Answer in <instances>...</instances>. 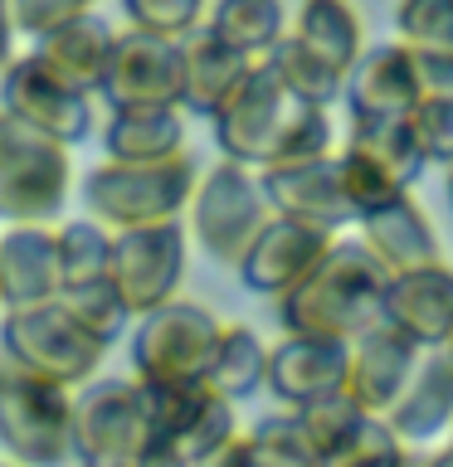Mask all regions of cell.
<instances>
[{
	"instance_id": "1",
	"label": "cell",
	"mask_w": 453,
	"mask_h": 467,
	"mask_svg": "<svg viewBox=\"0 0 453 467\" xmlns=\"http://www.w3.org/2000/svg\"><path fill=\"white\" fill-rule=\"evenodd\" d=\"M210 122L219 156L244 171H283L321 161L332 156L336 141L327 108H307L302 98H292L263 58H254V68L244 73V83Z\"/></svg>"
},
{
	"instance_id": "2",
	"label": "cell",
	"mask_w": 453,
	"mask_h": 467,
	"mask_svg": "<svg viewBox=\"0 0 453 467\" xmlns=\"http://www.w3.org/2000/svg\"><path fill=\"white\" fill-rule=\"evenodd\" d=\"M385 306V273L356 239L336 234L332 248L302 273L283 297H273V317L288 336H321V341L351 346L356 336L380 327Z\"/></svg>"
},
{
	"instance_id": "3",
	"label": "cell",
	"mask_w": 453,
	"mask_h": 467,
	"mask_svg": "<svg viewBox=\"0 0 453 467\" xmlns=\"http://www.w3.org/2000/svg\"><path fill=\"white\" fill-rule=\"evenodd\" d=\"M200 181L195 156L181 151L171 161H152V166H117L102 161L83 175V204L88 219L108 234L122 229H152V224H175L190 204V190Z\"/></svg>"
},
{
	"instance_id": "4",
	"label": "cell",
	"mask_w": 453,
	"mask_h": 467,
	"mask_svg": "<svg viewBox=\"0 0 453 467\" xmlns=\"http://www.w3.org/2000/svg\"><path fill=\"white\" fill-rule=\"evenodd\" d=\"M73 190L68 146L0 112V224H54Z\"/></svg>"
},
{
	"instance_id": "5",
	"label": "cell",
	"mask_w": 453,
	"mask_h": 467,
	"mask_svg": "<svg viewBox=\"0 0 453 467\" xmlns=\"http://www.w3.org/2000/svg\"><path fill=\"white\" fill-rule=\"evenodd\" d=\"M0 360L58 389H83L88 379H98L108 346L93 341L58 302H44L0 317Z\"/></svg>"
},
{
	"instance_id": "6",
	"label": "cell",
	"mask_w": 453,
	"mask_h": 467,
	"mask_svg": "<svg viewBox=\"0 0 453 467\" xmlns=\"http://www.w3.org/2000/svg\"><path fill=\"white\" fill-rule=\"evenodd\" d=\"M219 321L205 302L175 297L156 312L137 317V327L127 336L132 350V379L146 385H200L210 350L219 341Z\"/></svg>"
},
{
	"instance_id": "7",
	"label": "cell",
	"mask_w": 453,
	"mask_h": 467,
	"mask_svg": "<svg viewBox=\"0 0 453 467\" xmlns=\"http://www.w3.org/2000/svg\"><path fill=\"white\" fill-rule=\"evenodd\" d=\"M73 389L35 379L0 360V448L15 467H73Z\"/></svg>"
},
{
	"instance_id": "8",
	"label": "cell",
	"mask_w": 453,
	"mask_h": 467,
	"mask_svg": "<svg viewBox=\"0 0 453 467\" xmlns=\"http://www.w3.org/2000/svg\"><path fill=\"white\" fill-rule=\"evenodd\" d=\"M269 200H263V185H258V171H244V166H229L219 161L195 181L190 190V204H185V219H190V239L205 248V258L234 263L244 258V248L254 244V234L269 224Z\"/></svg>"
},
{
	"instance_id": "9",
	"label": "cell",
	"mask_w": 453,
	"mask_h": 467,
	"mask_svg": "<svg viewBox=\"0 0 453 467\" xmlns=\"http://www.w3.org/2000/svg\"><path fill=\"white\" fill-rule=\"evenodd\" d=\"M142 389V414H146V443L175 452L185 467H200L239 433V404L219 400L205 385H146Z\"/></svg>"
},
{
	"instance_id": "10",
	"label": "cell",
	"mask_w": 453,
	"mask_h": 467,
	"mask_svg": "<svg viewBox=\"0 0 453 467\" xmlns=\"http://www.w3.org/2000/svg\"><path fill=\"white\" fill-rule=\"evenodd\" d=\"M108 283H112L117 302L127 306L132 321L181 297V283H185V229H181V219H175V224L112 234Z\"/></svg>"
},
{
	"instance_id": "11",
	"label": "cell",
	"mask_w": 453,
	"mask_h": 467,
	"mask_svg": "<svg viewBox=\"0 0 453 467\" xmlns=\"http://www.w3.org/2000/svg\"><path fill=\"white\" fill-rule=\"evenodd\" d=\"M0 112L20 117L25 127L54 137L58 146H79L93 131V98L73 93L64 78H54L35 49L15 54L0 68Z\"/></svg>"
},
{
	"instance_id": "12",
	"label": "cell",
	"mask_w": 453,
	"mask_h": 467,
	"mask_svg": "<svg viewBox=\"0 0 453 467\" xmlns=\"http://www.w3.org/2000/svg\"><path fill=\"white\" fill-rule=\"evenodd\" d=\"M68 433H73V462L88 458H137L146 448V414L137 379H88L73 389L68 404Z\"/></svg>"
},
{
	"instance_id": "13",
	"label": "cell",
	"mask_w": 453,
	"mask_h": 467,
	"mask_svg": "<svg viewBox=\"0 0 453 467\" xmlns=\"http://www.w3.org/2000/svg\"><path fill=\"white\" fill-rule=\"evenodd\" d=\"M98 98L112 112L132 108H181V39L122 29L112 39Z\"/></svg>"
},
{
	"instance_id": "14",
	"label": "cell",
	"mask_w": 453,
	"mask_h": 467,
	"mask_svg": "<svg viewBox=\"0 0 453 467\" xmlns=\"http://www.w3.org/2000/svg\"><path fill=\"white\" fill-rule=\"evenodd\" d=\"M332 239L336 234H327V229L269 214V224L254 234V244L244 248L239 263H234V277H239L248 292H258V297H283L302 273L317 268V258L332 248Z\"/></svg>"
},
{
	"instance_id": "15",
	"label": "cell",
	"mask_w": 453,
	"mask_h": 467,
	"mask_svg": "<svg viewBox=\"0 0 453 467\" xmlns=\"http://www.w3.org/2000/svg\"><path fill=\"white\" fill-rule=\"evenodd\" d=\"M346 379V346L342 341H321V336H278L269 346V365H263V389L273 394L288 414L342 394Z\"/></svg>"
},
{
	"instance_id": "16",
	"label": "cell",
	"mask_w": 453,
	"mask_h": 467,
	"mask_svg": "<svg viewBox=\"0 0 453 467\" xmlns=\"http://www.w3.org/2000/svg\"><path fill=\"white\" fill-rule=\"evenodd\" d=\"M380 327L400 331L409 346L438 350L453 331V268L429 263V268L385 277V306H380Z\"/></svg>"
},
{
	"instance_id": "17",
	"label": "cell",
	"mask_w": 453,
	"mask_h": 467,
	"mask_svg": "<svg viewBox=\"0 0 453 467\" xmlns=\"http://www.w3.org/2000/svg\"><path fill=\"white\" fill-rule=\"evenodd\" d=\"M263 200L273 214L298 219V224L342 234L356 224L351 204L342 195V175H336V151L321 161H302V166H283V171H258Z\"/></svg>"
},
{
	"instance_id": "18",
	"label": "cell",
	"mask_w": 453,
	"mask_h": 467,
	"mask_svg": "<svg viewBox=\"0 0 453 467\" xmlns=\"http://www.w3.org/2000/svg\"><path fill=\"white\" fill-rule=\"evenodd\" d=\"M385 429L409 448L453 429V356L444 346L415 356V365H409L405 385L385 414Z\"/></svg>"
},
{
	"instance_id": "19",
	"label": "cell",
	"mask_w": 453,
	"mask_h": 467,
	"mask_svg": "<svg viewBox=\"0 0 453 467\" xmlns=\"http://www.w3.org/2000/svg\"><path fill=\"white\" fill-rule=\"evenodd\" d=\"M419 346H409L400 331L390 327H375L356 336L346 346V379H342V394L361 409L365 419H385L395 394H400L409 365H415Z\"/></svg>"
},
{
	"instance_id": "20",
	"label": "cell",
	"mask_w": 453,
	"mask_h": 467,
	"mask_svg": "<svg viewBox=\"0 0 453 467\" xmlns=\"http://www.w3.org/2000/svg\"><path fill=\"white\" fill-rule=\"evenodd\" d=\"M356 244L380 263L385 277H400V273H415V268H429V263H444V248H438V234L429 224V214L419 210V200L405 195L390 200L385 210L356 219Z\"/></svg>"
},
{
	"instance_id": "21",
	"label": "cell",
	"mask_w": 453,
	"mask_h": 467,
	"mask_svg": "<svg viewBox=\"0 0 453 467\" xmlns=\"http://www.w3.org/2000/svg\"><path fill=\"white\" fill-rule=\"evenodd\" d=\"M342 98H346L351 117H409L415 102L424 98L409 49L395 39L361 49V58L351 64L346 83H342Z\"/></svg>"
},
{
	"instance_id": "22",
	"label": "cell",
	"mask_w": 453,
	"mask_h": 467,
	"mask_svg": "<svg viewBox=\"0 0 453 467\" xmlns=\"http://www.w3.org/2000/svg\"><path fill=\"white\" fill-rule=\"evenodd\" d=\"M58 297L54 229L49 224H5L0 234V306L25 312Z\"/></svg>"
},
{
	"instance_id": "23",
	"label": "cell",
	"mask_w": 453,
	"mask_h": 467,
	"mask_svg": "<svg viewBox=\"0 0 453 467\" xmlns=\"http://www.w3.org/2000/svg\"><path fill=\"white\" fill-rule=\"evenodd\" d=\"M248 68H254V58L234 54L210 29H190L181 39V112L215 117L234 98V88L244 83Z\"/></svg>"
},
{
	"instance_id": "24",
	"label": "cell",
	"mask_w": 453,
	"mask_h": 467,
	"mask_svg": "<svg viewBox=\"0 0 453 467\" xmlns=\"http://www.w3.org/2000/svg\"><path fill=\"white\" fill-rule=\"evenodd\" d=\"M112 39H117V29L108 20L83 15V20H73L64 29H54V35L35 39V54L44 58V68H49L54 78H64L73 88V93L98 98V83H102V68H108Z\"/></svg>"
},
{
	"instance_id": "25",
	"label": "cell",
	"mask_w": 453,
	"mask_h": 467,
	"mask_svg": "<svg viewBox=\"0 0 453 467\" xmlns=\"http://www.w3.org/2000/svg\"><path fill=\"white\" fill-rule=\"evenodd\" d=\"M102 151L117 166H152L185 151V117L181 108H132L112 112L102 127Z\"/></svg>"
},
{
	"instance_id": "26",
	"label": "cell",
	"mask_w": 453,
	"mask_h": 467,
	"mask_svg": "<svg viewBox=\"0 0 453 467\" xmlns=\"http://www.w3.org/2000/svg\"><path fill=\"white\" fill-rule=\"evenodd\" d=\"M288 35L298 44H307L327 68L342 73V83L365 49V25H361V15L351 10V0H302Z\"/></svg>"
},
{
	"instance_id": "27",
	"label": "cell",
	"mask_w": 453,
	"mask_h": 467,
	"mask_svg": "<svg viewBox=\"0 0 453 467\" xmlns=\"http://www.w3.org/2000/svg\"><path fill=\"white\" fill-rule=\"evenodd\" d=\"M200 467H317V462H312V452H307L292 414L278 409V414L254 419L248 429L239 423V433H234L215 458H205Z\"/></svg>"
},
{
	"instance_id": "28",
	"label": "cell",
	"mask_w": 453,
	"mask_h": 467,
	"mask_svg": "<svg viewBox=\"0 0 453 467\" xmlns=\"http://www.w3.org/2000/svg\"><path fill=\"white\" fill-rule=\"evenodd\" d=\"M263 365H269L263 336L254 327H244V321H225L200 385L210 394H219V400H229V404H244L263 389Z\"/></svg>"
},
{
	"instance_id": "29",
	"label": "cell",
	"mask_w": 453,
	"mask_h": 467,
	"mask_svg": "<svg viewBox=\"0 0 453 467\" xmlns=\"http://www.w3.org/2000/svg\"><path fill=\"white\" fill-rule=\"evenodd\" d=\"M342 146L361 151L365 161H375V166L405 190L424 175V156L415 146V131H409V117H351Z\"/></svg>"
},
{
	"instance_id": "30",
	"label": "cell",
	"mask_w": 453,
	"mask_h": 467,
	"mask_svg": "<svg viewBox=\"0 0 453 467\" xmlns=\"http://www.w3.org/2000/svg\"><path fill=\"white\" fill-rule=\"evenodd\" d=\"M210 35L229 44L244 58H269V49L283 39V0H215L210 10Z\"/></svg>"
},
{
	"instance_id": "31",
	"label": "cell",
	"mask_w": 453,
	"mask_h": 467,
	"mask_svg": "<svg viewBox=\"0 0 453 467\" xmlns=\"http://www.w3.org/2000/svg\"><path fill=\"white\" fill-rule=\"evenodd\" d=\"M112 258V234L93 224V219H68L54 229V268H58V292L88 287L108 277Z\"/></svg>"
},
{
	"instance_id": "32",
	"label": "cell",
	"mask_w": 453,
	"mask_h": 467,
	"mask_svg": "<svg viewBox=\"0 0 453 467\" xmlns=\"http://www.w3.org/2000/svg\"><path fill=\"white\" fill-rule=\"evenodd\" d=\"M263 64H269L278 73V83H283L292 98H302L307 108H332V102L342 98V73L327 68L312 49H307V44L292 39L288 29H283V39L269 49Z\"/></svg>"
},
{
	"instance_id": "33",
	"label": "cell",
	"mask_w": 453,
	"mask_h": 467,
	"mask_svg": "<svg viewBox=\"0 0 453 467\" xmlns=\"http://www.w3.org/2000/svg\"><path fill=\"white\" fill-rule=\"evenodd\" d=\"M292 423H298V433H302L307 452H312V462L321 467V462L336 458V452H342L351 438L361 433L365 414L346 400V394H327V400L298 409V414H292Z\"/></svg>"
},
{
	"instance_id": "34",
	"label": "cell",
	"mask_w": 453,
	"mask_h": 467,
	"mask_svg": "<svg viewBox=\"0 0 453 467\" xmlns=\"http://www.w3.org/2000/svg\"><path fill=\"white\" fill-rule=\"evenodd\" d=\"M58 306H64V312L79 321V327L93 336V341H102V346H117L127 336V306L117 302V292H112V283L108 277H102V283H88V287H68V292H58L54 297Z\"/></svg>"
},
{
	"instance_id": "35",
	"label": "cell",
	"mask_w": 453,
	"mask_h": 467,
	"mask_svg": "<svg viewBox=\"0 0 453 467\" xmlns=\"http://www.w3.org/2000/svg\"><path fill=\"white\" fill-rule=\"evenodd\" d=\"M395 44L405 49H453V0H395Z\"/></svg>"
},
{
	"instance_id": "36",
	"label": "cell",
	"mask_w": 453,
	"mask_h": 467,
	"mask_svg": "<svg viewBox=\"0 0 453 467\" xmlns=\"http://www.w3.org/2000/svg\"><path fill=\"white\" fill-rule=\"evenodd\" d=\"M336 175H342V195H346V204H351V214H356V219L385 210L390 200L405 195V185H395L375 161H365L361 151H351V146L336 151Z\"/></svg>"
},
{
	"instance_id": "37",
	"label": "cell",
	"mask_w": 453,
	"mask_h": 467,
	"mask_svg": "<svg viewBox=\"0 0 453 467\" xmlns=\"http://www.w3.org/2000/svg\"><path fill=\"white\" fill-rule=\"evenodd\" d=\"M321 467H424V452L400 443V438L385 429V419H365L361 433Z\"/></svg>"
},
{
	"instance_id": "38",
	"label": "cell",
	"mask_w": 453,
	"mask_h": 467,
	"mask_svg": "<svg viewBox=\"0 0 453 467\" xmlns=\"http://www.w3.org/2000/svg\"><path fill=\"white\" fill-rule=\"evenodd\" d=\"M127 15V29L161 39H185L205 20V0H117Z\"/></svg>"
},
{
	"instance_id": "39",
	"label": "cell",
	"mask_w": 453,
	"mask_h": 467,
	"mask_svg": "<svg viewBox=\"0 0 453 467\" xmlns=\"http://www.w3.org/2000/svg\"><path fill=\"white\" fill-rule=\"evenodd\" d=\"M409 131L424 156V166H453V102L448 98H419L409 112Z\"/></svg>"
},
{
	"instance_id": "40",
	"label": "cell",
	"mask_w": 453,
	"mask_h": 467,
	"mask_svg": "<svg viewBox=\"0 0 453 467\" xmlns=\"http://www.w3.org/2000/svg\"><path fill=\"white\" fill-rule=\"evenodd\" d=\"M93 10H98V0H10V29H15V39H44Z\"/></svg>"
},
{
	"instance_id": "41",
	"label": "cell",
	"mask_w": 453,
	"mask_h": 467,
	"mask_svg": "<svg viewBox=\"0 0 453 467\" xmlns=\"http://www.w3.org/2000/svg\"><path fill=\"white\" fill-rule=\"evenodd\" d=\"M409 58H415L419 93H424V98H448V102H453V49H424V54L409 49Z\"/></svg>"
},
{
	"instance_id": "42",
	"label": "cell",
	"mask_w": 453,
	"mask_h": 467,
	"mask_svg": "<svg viewBox=\"0 0 453 467\" xmlns=\"http://www.w3.org/2000/svg\"><path fill=\"white\" fill-rule=\"evenodd\" d=\"M132 467H185L175 452H166V448H156V443H146L137 458H132Z\"/></svg>"
},
{
	"instance_id": "43",
	"label": "cell",
	"mask_w": 453,
	"mask_h": 467,
	"mask_svg": "<svg viewBox=\"0 0 453 467\" xmlns=\"http://www.w3.org/2000/svg\"><path fill=\"white\" fill-rule=\"evenodd\" d=\"M15 58V29H10V0H0V68Z\"/></svg>"
},
{
	"instance_id": "44",
	"label": "cell",
	"mask_w": 453,
	"mask_h": 467,
	"mask_svg": "<svg viewBox=\"0 0 453 467\" xmlns=\"http://www.w3.org/2000/svg\"><path fill=\"white\" fill-rule=\"evenodd\" d=\"M424 467H453V438L438 452H424Z\"/></svg>"
},
{
	"instance_id": "45",
	"label": "cell",
	"mask_w": 453,
	"mask_h": 467,
	"mask_svg": "<svg viewBox=\"0 0 453 467\" xmlns=\"http://www.w3.org/2000/svg\"><path fill=\"white\" fill-rule=\"evenodd\" d=\"M79 467H132V458H88Z\"/></svg>"
},
{
	"instance_id": "46",
	"label": "cell",
	"mask_w": 453,
	"mask_h": 467,
	"mask_svg": "<svg viewBox=\"0 0 453 467\" xmlns=\"http://www.w3.org/2000/svg\"><path fill=\"white\" fill-rule=\"evenodd\" d=\"M448 204H453V166H448Z\"/></svg>"
},
{
	"instance_id": "47",
	"label": "cell",
	"mask_w": 453,
	"mask_h": 467,
	"mask_svg": "<svg viewBox=\"0 0 453 467\" xmlns=\"http://www.w3.org/2000/svg\"><path fill=\"white\" fill-rule=\"evenodd\" d=\"M444 350H448V356H453V331H448V341H444Z\"/></svg>"
},
{
	"instance_id": "48",
	"label": "cell",
	"mask_w": 453,
	"mask_h": 467,
	"mask_svg": "<svg viewBox=\"0 0 453 467\" xmlns=\"http://www.w3.org/2000/svg\"><path fill=\"white\" fill-rule=\"evenodd\" d=\"M0 467H15V462H0Z\"/></svg>"
}]
</instances>
